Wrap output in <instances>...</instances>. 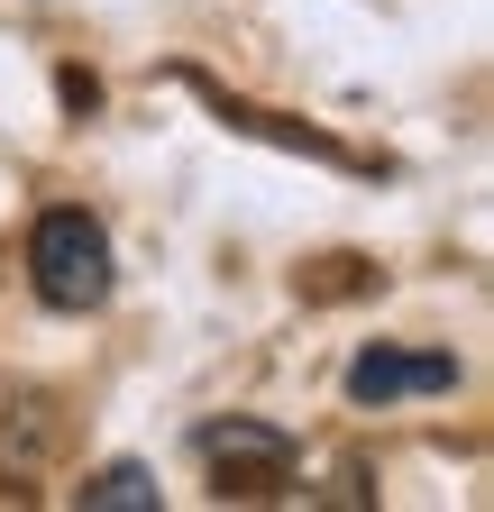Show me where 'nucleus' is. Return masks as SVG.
Returning <instances> with one entry per match:
<instances>
[{"instance_id": "f257e3e1", "label": "nucleus", "mask_w": 494, "mask_h": 512, "mask_svg": "<svg viewBox=\"0 0 494 512\" xmlns=\"http://www.w3.org/2000/svg\"><path fill=\"white\" fill-rule=\"evenodd\" d=\"M28 284L46 311H101L110 302V229L92 211H46L28 238Z\"/></svg>"}, {"instance_id": "f03ea898", "label": "nucleus", "mask_w": 494, "mask_h": 512, "mask_svg": "<svg viewBox=\"0 0 494 512\" xmlns=\"http://www.w3.org/2000/svg\"><path fill=\"white\" fill-rule=\"evenodd\" d=\"M193 448H202V467L229 476L220 494H275V485L293 476V439H284L275 421H202Z\"/></svg>"}, {"instance_id": "7ed1b4c3", "label": "nucleus", "mask_w": 494, "mask_h": 512, "mask_svg": "<svg viewBox=\"0 0 494 512\" xmlns=\"http://www.w3.org/2000/svg\"><path fill=\"white\" fill-rule=\"evenodd\" d=\"M458 384V357L449 348H366L357 366H348V394L357 403H403V394H449Z\"/></svg>"}, {"instance_id": "20e7f679", "label": "nucleus", "mask_w": 494, "mask_h": 512, "mask_svg": "<svg viewBox=\"0 0 494 512\" xmlns=\"http://www.w3.org/2000/svg\"><path fill=\"white\" fill-rule=\"evenodd\" d=\"M83 512H156V476L138 458H119V467H101L83 485Z\"/></svg>"}]
</instances>
